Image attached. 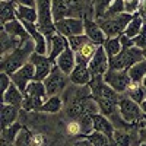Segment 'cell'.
Masks as SVG:
<instances>
[{
    "instance_id": "obj_26",
    "label": "cell",
    "mask_w": 146,
    "mask_h": 146,
    "mask_svg": "<svg viewBox=\"0 0 146 146\" xmlns=\"http://www.w3.org/2000/svg\"><path fill=\"white\" fill-rule=\"evenodd\" d=\"M16 18H18L21 22L36 23V21H38V13H36V9H35V7L16 6Z\"/></svg>"
},
{
    "instance_id": "obj_10",
    "label": "cell",
    "mask_w": 146,
    "mask_h": 146,
    "mask_svg": "<svg viewBox=\"0 0 146 146\" xmlns=\"http://www.w3.org/2000/svg\"><path fill=\"white\" fill-rule=\"evenodd\" d=\"M88 69H89V72H91L92 78L104 76L105 73L110 70V57H108V54H107V51L104 50L102 45L98 47V50H96L95 56L89 60Z\"/></svg>"
},
{
    "instance_id": "obj_22",
    "label": "cell",
    "mask_w": 146,
    "mask_h": 146,
    "mask_svg": "<svg viewBox=\"0 0 146 146\" xmlns=\"http://www.w3.org/2000/svg\"><path fill=\"white\" fill-rule=\"evenodd\" d=\"M16 18V5L12 3L10 0H2L0 2V22L2 25L10 22V21H15Z\"/></svg>"
},
{
    "instance_id": "obj_18",
    "label": "cell",
    "mask_w": 146,
    "mask_h": 146,
    "mask_svg": "<svg viewBox=\"0 0 146 146\" xmlns=\"http://www.w3.org/2000/svg\"><path fill=\"white\" fill-rule=\"evenodd\" d=\"M92 127L95 131H100V133H104V135H107L110 139L114 137V133H115V127L113 126L111 120H110L108 117L102 115L101 113L95 114L92 117Z\"/></svg>"
},
{
    "instance_id": "obj_9",
    "label": "cell",
    "mask_w": 146,
    "mask_h": 146,
    "mask_svg": "<svg viewBox=\"0 0 146 146\" xmlns=\"http://www.w3.org/2000/svg\"><path fill=\"white\" fill-rule=\"evenodd\" d=\"M118 113L121 114L127 123L133 124L135 127V123L142 117V110H140V105L137 102H135L133 100H130L127 95H123L121 100L118 101Z\"/></svg>"
},
{
    "instance_id": "obj_19",
    "label": "cell",
    "mask_w": 146,
    "mask_h": 146,
    "mask_svg": "<svg viewBox=\"0 0 146 146\" xmlns=\"http://www.w3.org/2000/svg\"><path fill=\"white\" fill-rule=\"evenodd\" d=\"M21 108L9 104H2V110H0V123H2V129H6L16 123L19 118Z\"/></svg>"
},
{
    "instance_id": "obj_14",
    "label": "cell",
    "mask_w": 146,
    "mask_h": 146,
    "mask_svg": "<svg viewBox=\"0 0 146 146\" xmlns=\"http://www.w3.org/2000/svg\"><path fill=\"white\" fill-rule=\"evenodd\" d=\"M85 35L96 45H102L105 42V40L108 38L105 35V32L102 31V28L98 25V22L92 18L85 19Z\"/></svg>"
},
{
    "instance_id": "obj_42",
    "label": "cell",
    "mask_w": 146,
    "mask_h": 146,
    "mask_svg": "<svg viewBox=\"0 0 146 146\" xmlns=\"http://www.w3.org/2000/svg\"><path fill=\"white\" fill-rule=\"evenodd\" d=\"M73 146H92V145H91L86 139H83V137H82L80 140H78V142H76L75 145H73Z\"/></svg>"
},
{
    "instance_id": "obj_17",
    "label": "cell",
    "mask_w": 146,
    "mask_h": 146,
    "mask_svg": "<svg viewBox=\"0 0 146 146\" xmlns=\"http://www.w3.org/2000/svg\"><path fill=\"white\" fill-rule=\"evenodd\" d=\"M70 83L76 85V86H86L92 80V75L88 69V64H76L73 72L69 75Z\"/></svg>"
},
{
    "instance_id": "obj_11",
    "label": "cell",
    "mask_w": 146,
    "mask_h": 146,
    "mask_svg": "<svg viewBox=\"0 0 146 146\" xmlns=\"http://www.w3.org/2000/svg\"><path fill=\"white\" fill-rule=\"evenodd\" d=\"M29 62L35 67V80L38 82H44L54 67V62L50 57L44 54H38V53H34L29 57Z\"/></svg>"
},
{
    "instance_id": "obj_29",
    "label": "cell",
    "mask_w": 146,
    "mask_h": 146,
    "mask_svg": "<svg viewBox=\"0 0 146 146\" xmlns=\"http://www.w3.org/2000/svg\"><path fill=\"white\" fill-rule=\"evenodd\" d=\"M104 50L107 51L110 60L113 57H115L121 50H123V47H121V42H120V36H114V38H107L105 42L102 44Z\"/></svg>"
},
{
    "instance_id": "obj_45",
    "label": "cell",
    "mask_w": 146,
    "mask_h": 146,
    "mask_svg": "<svg viewBox=\"0 0 146 146\" xmlns=\"http://www.w3.org/2000/svg\"><path fill=\"white\" fill-rule=\"evenodd\" d=\"M142 86L146 89V76H145V79H143V82H142Z\"/></svg>"
},
{
    "instance_id": "obj_43",
    "label": "cell",
    "mask_w": 146,
    "mask_h": 146,
    "mask_svg": "<svg viewBox=\"0 0 146 146\" xmlns=\"http://www.w3.org/2000/svg\"><path fill=\"white\" fill-rule=\"evenodd\" d=\"M0 146H15V143L10 142V140H6V139L0 137Z\"/></svg>"
},
{
    "instance_id": "obj_30",
    "label": "cell",
    "mask_w": 146,
    "mask_h": 146,
    "mask_svg": "<svg viewBox=\"0 0 146 146\" xmlns=\"http://www.w3.org/2000/svg\"><path fill=\"white\" fill-rule=\"evenodd\" d=\"M96 105L100 108V113L105 117H111L115 111H118V104L113 102V101H108V100H102V98H98L95 100Z\"/></svg>"
},
{
    "instance_id": "obj_33",
    "label": "cell",
    "mask_w": 146,
    "mask_h": 146,
    "mask_svg": "<svg viewBox=\"0 0 146 146\" xmlns=\"http://www.w3.org/2000/svg\"><path fill=\"white\" fill-rule=\"evenodd\" d=\"M126 12V7H124V2L123 0H114V2L111 3V6L108 7L107 10V13L104 18L107 16H117V15H121V13H124Z\"/></svg>"
},
{
    "instance_id": "obj_1",
    "label": "cell",
    "mask_w": 146,
    "mask_h": 146,
    "mask_svg": "<svg viewBox=\"0 0 146 146\" xmlns=\"http://www.w3.org/2000/svg\"><path fill=\"white\" fill-rule=\"evenodd\" d=\"M34 53H35V44L32 40H28L25 44H22L21 47H18L12 53L2 56L0 69H2V72L7 73V75H12L18 69H21L23 64H27L29 62V57Z\"/></svg>"
},
{
    "instance_id": "obj_27",
    "label": "cell",
    "mask_w": 146,
    "mask_h": 146,
    "mask_svg": "<svg viewBox=\"0 0 146 146\" xmlns=\"http://www.w3.org/2000/svg\"><path fill=\"white\" fill-rule=\"evenodd\" d=\"M127 95L130 100H133L135 102H137L139 105L146 100V89L142 86V85H137V83H131L130 88L127 89V92L124 94Z\"/></svg>"
},
{
    "instance_id": "obj_15",
    "label": "cell",
    "mask_w": 146,
    "mask_h": 146,
    "mask_svg": "<svg viewBox=\"0 0 146 146\" xmlns=\"http://www.w3.org/2000/svg\"><path fill=\"white\" fill-rule=\"evenodd\" d=\"M54 64L62 70L63 73H66V75L69 76L70 73L73 72V69L76 67V53L72 50L70 47H67L66 50L60 54L57 58H56V62H54Z\"/></svg>"
},
{
    "instance_id": "obj_41",
    "label": "cell",
    "mask_w": 146,
    "mask_h": 146,
    "mask_svg": "<svg viewBox=\"0 0 146 146\" xmlns=\"http://www.w3.org/2000/svg\"><path fill=\"white\" fill-rule=\"evenodd\" d=\"M139 15L146 19V0H140V6H139Z\"/></svg>"
},
{
    "instance_id": "obj_46",
    "label": "cell",
    "mask_w": 146,
    "mask_h": 146,
    "mask_svg": "<svg viewBox=\"0 0 146 146\" xmlns=\"http://www.w3.org/2000/svg\"><path fill=\"white\" fill-rule=\"evenodd\" d=\"M143 58L146 60V50H143Z\"/></svg>"
},
{
    "instance_id": "obj_39",
    "label": "cell",
    "mask_w": 146,
    "mask_h": 146,
    "mask_svg": "<svg viewBox=\"0 0 146 146\" xmlns=\"http://www.w3.org/2000/svg\"><path fill=\"white\" fill-rule=\"evenodd\" d=\"M120 42H121V47H123V50H127V48L135 47V41H133L131 38H129V36H126L124 34H121V35H120Z\"/></svg>"
},
{
    "instance_id": "obj_7",
    "label": "cell",
    "mask_w": 146,
    "mask_h": 146,
    "mask_svg": "<svg viewBox=\"0 0 146 146\" xmlns=\"http://www.w3.org/2000/svg\"><path fill=\"white\" fill-rule=\"evenodd\" d=\"M102 78H104V82L107 85H110L115 92H118L121 95H124L127 92V89L130 88V85H131V80H130V76H129L127 70H113V69H110Z\"/></svg>"
},
{
    "instance_id": "obj_28",
    "label": "cell",
    "mask_w": 146,
    "mask_h": 146,
    "mask_svg": "<svg viewBox=\"0 0 146 146\" xmlns=\"http://www.w3.org/2000/svg\"><path fill=\"white\" fill-rule=\"evenodd\" d=\"M83 139H86L92 146H111V143H113V139H110L107 135L95 131V130L92 133H89L88 136H85Z\"/></svg>"
},
{
    "instance_id": "obj_21",
    "label": "cell",
    "mask_w": 146,
    "mask_h": 146,
    "mask_svg": "<svg viewBox=\"0 0 146 146\" xmlns=\"http://www.w3.org/2000/svg\"><path fill=\"white\" fill-rule=\"evenodd\" d=\"M63 107H64L63 95H54V96H48L47 101L40 108V111L45 114H57L63 110Z\"/></svg>"
},
{
    "instance_id": "obj_8",
    "label": "cell",
    "mask_w": 146,
    "mask_h": 146,
    "mask_svg": "<svg viewBox=\"0 0 146 146\" xmlns=\"http://www.w3.org/2000/svg\"><path fill=\"white\" fill-rule=\"evenodd\" d=\"M56 31L57 34L70 38L85 34V19L80 18H64L62 21L56 22Z\"/></svg>"
},
{
    "instance_id": "obj_25",
    "label": "cell",
    "mask_w": 146,
    "mask_h": 146,
    "mask_svg": "<svg viewBox=\"0 0 146 146\" xmlns=\"http://www.w3.org/2000/svg\"><path fill=\"white\" fill-rule=\"evenodd\" d=\"M143 25H145V19H143L139 13L135 15V16H133V19L129 22V25L126 27V29H124V35L129 36V38H131V40H135L136 36L140 34Z\"/></svg>"
},
{
    "instance_id": "obj_13",
    "label": "cell",
    "mask_w": 146,
    "mask_h": 146,
    "mask_svg": "<svg viewBox=\"0 0 146 146\" xmlns=\"http://www.w3.org/2000/svg\"><path fill=\"white\" fill-rule=\"evenodd\" d=\"M47 45H48V54L47 56L50 57L53 62H56V58L69 47V40L66 36L56 32L51 36H47Z\"/></svg>"
},
{
    "instance_id": "obj_38",
    "label": "cell",
    "mask_w": 146,
    "mask_h": 146,
    "mask_svg": "<svg viewBox=\"0 0 146 146\" xmlns=\"http://www.w3.org/2000/svg\"><path fill=\"white\" fill-rule=\"evenodd\" d=\"M10 85H12V78H10V75L2 72V73H0V86H2V94H5V92L9 89Z\"/></svg>"
},
{
    "instance_id": "obj_40",
    "label": "cell",
    "mask_w": 146,
    "mask_h": 146,
    "mask_svg": "<svg viewBox=\"0 0 146 146\" xmlns=\"http://www.w3.org/2000/svg\"><path fill=\"white\" fill-rule=\"evenodd\" d=\"M10 2L15 3L16 6H29V7L36 6V0H10Z\"/></svg>"
},
{
    "instance_id": "obj_32",
    "label": "cell",
    "mask_w": 146,
    "mask_h": 146,
    "mask_svg": "<svg viewBox=\"0 0 146 146\" xmlns=\"http://www.w3.org/2000/svg\"><path fill=\"white\" fill-rule=\"evenodd\" d=\"M21 131H22V126L19 124V121H16V123H13L12 126L2 129V139H6V140H10V142L15 143Z\"/></svg>"
},
{
    "instance_id": "obj_3",
    "label": "cell",
    "mask_w": 146,
    "mask_h": 146,
    "mask_svg": "<svg viewBox=\"0 0 146 146\" xmlns=\"http://www.w3.org/2000/svg\"><path fill=\"white\" fill-rule=\"evenodd\" d=\"M36 13H38V21H36V27L38 29L45 35L51 36L56 31V22L53 16V0H36Z\"/></svg>"
},
{
    "instance_id": "obj_2",
    "label": "cell",
    "mask_w": 146,
    "mask_h": 146,
    "mask_svg": "<svg viewBox=\"0 0 146 146\" xmlns=\"http://www.w3.org/2000/svg\"><path fill=\"white\" fill-rule=\"evenodd\" d=\"M23 95L25 96H23L22 108L25 111H40V108L47 101V96H48L44 82H38V80H32L25 89Z\"/></svg>"
},
{
    "instance_id": "obj_6",
    "label": "cell",
    "mask_w": 146,
    "mask_h": 146,
    "mask_svg": "<svg viewBox=\"0 0 146 146\" xmlns=\"http://www.w3.org/2000/svg\"><path fill=\"white\" fill-rule=\"evenodd\" d=\"M70 79L66 73H63L56 64L51 70V73L47 76V79L44 80L45 85V91L48 96H54V95H63L66 92V89L69 88Z\"/></svg>"
},
{
    "instance_id": "obj_24",
    "label": "cell",
    "mask_w": 146,
    "mask_h": 146,
    "mask_svg": "<svg viewBox=\"0 0 146 146\" xmlns=\"http://www.w3.org/2000/svg\"><path fill=\"white\" fill-rule=\"evenodd\" d=\"M129 76H130V80L131 83H137V85H142L145 76H146V60H140L136 64H133L129 70Z\"/></svg>"
},
{
    "instance_id": "obj_12",
    "label": "cell",
    "mask_w": 146,
    "mask_h": 146,
    "mask_svg": "<svg viewBox=\"0 0 146 146\" xmlns=\"http://www.w3.org/2000/svg\"><path fill=\"white\" fill-rule=\"evenodd\" d=\"M10 78H12V82H13L22 92H25L28 85L32 80H35V67H34V64L31 62H28L21 69H18L15 73H12Z\"/></svg>"
},
{
    "instance_id": "obj_4",
    "label": "cell",
    "mask_w": 146,
    "mask_h": 146,
    "mask_svg": "<svg viewBox=\"0 0 146 146\" xmlns=\"http://www.w3.org/2000/svg\"><path fill=\"white\" fill-rule=\"evenodd\" d=\"M135 15L130 13H121L117 16H107V18H101V19H95L98 22V25L102 28V31L105 32V35L108 38H114V36H120L121 34H124L126 27L129 25V22L133 19Z\"/></svg>"
},
{
    "instance_id": "obj_5",
    "label": "cell",
    "mask_w": 146,
    "mask_h": 146,
    "mask_svg": "<svg viewBox=\"0 0 146 146\" xmlns=\"http://www.w3.org/2000/svg\"><path fill=\"white\" fill-rule=\"evenodd\" d=\"M143 60V50L137 48L136 45L127 48V50H121L115 57L110 60V69L113 70H129L133 64Z\"/></svg>"
},
{
    "instance_id": "obj_35",
    "label": "cell",
    "mask_w": 146,
    "mask_h": 146,
    "mask_svg": "<svg viewBox=\"0 0 146 146\" xmlns=\"http://www.w3.org/2000/svg\"><path fill=\"white\" fill-rule=\"evenodd\" d=\"M66 131L70 136H82V126L78 120H70V123L66 126Z\"/></svg>"
},
{
    "instance_id": "obj_34",
    "label": "cell",
    "mask_w": 146,
    "mask_h": 146,
    "mask_svg": "<svg viewBox=\"0 0 146 146\" xmlns=\"http://www.w3.org/2000/svg\"><path fill=\"white\" fill-rule=\"evenodd\" d=\"M67 40H69V47L76 53V51H78L79 48H80L85 42H86L89 38H88V36L85 35V34H82V35H76V36H70V38H67Z\"/></svg>"
},
{
    "instance_id": "obj_16",
    "label": "cell",
    "mask_w": 146,
    "mask_h": 146,
    "mask_svg": "<svg viewBox=\"0 0 146 146\" xmlns=\"http://www.w3.org/2000/svg\"><path fill=\"white\" fill-rule=\"evenodd\" d=\"M2 29L6 31L10 36L18 38L22 44H25L28 40H31V36H29L28 31L25 29L23 23H22L19 19H15V21H10V22L5 23V25H2Z\"/></svg>"
},
{
    "instance_id": "obj_37",
    "label": "cell",
    "mask_w": 146,
    "mask_h": 146,
    "mask_svg": "<svg viewBox=\"0 0 146 146\" xmlns=\"http://www.w3.org/2000/svg\"><path fill=\"white\" fill-rule=\"evenodd\" d=\"M133 41H135V45H136L137 48H140V50H146V23L143 25L140 34H139Z\"/></svg>"
},
{
    "instance_id": "obj_36",
    "label": "cell",
    "mask_w": 146,
    "mask_h": 146,
    "mask_svg": "<svg viewBox=\"0 0 146 146\" xmlns=\"http://www.w3.org/2000/svg\"><path fill=\"white\" fill-rule=\"evenodd\" d=\"M123 2H124V7H126V13H130V15L139 13L140 0H123Z\"/></svg>"
},
{
    "instance_id": "obj_44",
    "label": "cell",
    "mask_w": 146,
    "mask_h": 146,
    "mask_svg": "<svg viewBox=\"0 0 146 146\" xmlns=\"http://www.w3.org/2000/svg\"><path fill=\"white\" fill-rule=\"evenodd\" d=\"M140 110H142V113L146 115V100H145V101L140 104Z\"/></svg>"
},
{
    "instance_id": "obj_23",
    "label": "cell",
    "mask_w": 146,
    "mask_h": 146,
    "mask_svg": "<svg viewBox=\"0 0 146 146\" xmlns=\"http://www.w3.org/2000/svg\"><path fill=\"white\" fill-rule=\"evenodd\" d=\"M0 44H2V56H6L9 53H12L13 50H16L18 47L22 45V42L18 40V38H13L10 36L6 31L2 29L0 32Z\"/></svg>"
},
{
    "instance_id": "obj_20",
    "label": "cell",
    "mask_w": 146,
    "mask_h": 146,
    "mask_svg": "<svg viewBox=\"0 0 146 146\" xmlns=\"http://www.w3.org/2000/svg\"><path fill=\"white\" fill-rule=\"evenodd\" d=\"M23 92L12 82V85L9 86V89L2 94V104H9V105H15L22 108V102H23Z\"/></svg>"
},
{
    "instance_id": "obj_31",
    "label": "cell",
    "mask_w": 146,
    "mask_h": 146,
    "mask_svg": "<svg viewBox=\"0 0 146 146\" xmlns=\"http://www.w3.org/2000/svg\"><path fill=\"white\" fill-rule=\"evenodd\" d=\"M114 0H94V19H101L105 16L108 7L111 6Z\"/></svg>"
}]
</instances>
